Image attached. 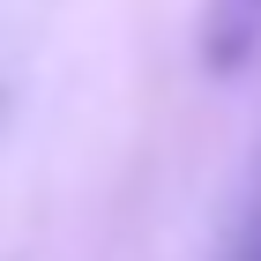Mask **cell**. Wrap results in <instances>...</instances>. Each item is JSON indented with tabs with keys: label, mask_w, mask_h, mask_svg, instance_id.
Instances as JSON below:
<instances>
[{
	"label": "cell",
	"mask_w": 261,
	"mask_h": 261,
	"mask_svg": "<svg viewBox=\"0 0 261 261\" xmlns=\"http://www.w3.org/2000/svg\"><path fill=\"white\" fill-rule=\"evenodd\" d=\"M224 261H261V201H254V217H246V231L231 239V254Z\"/></svg>",
	"instance_id": "7a4b0ae2"
},
{
	"label": "cell",
	"mask_w": 261,
	"mask_h": 261,
	"mask_svg": "<svg viewBox=\"0 0 261 261\" xmlns=\"http://www.w3.org/2000/svg\"><path fill=\"white\" fill-rule=\"evenodd\" d=\"M261 45V0H209L201 8V60L209 75H231Z\"/></svg>",
	"instance_id": "6da1fadb"
}]
</instances>
